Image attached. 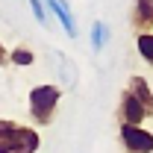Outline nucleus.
<instances>
[{"label": "nucleus", "mask_w": 153, "mask_h": 153, "mask_svg": "<svg viewBox=\"0 0 153 153\" xmlns=\"http://www.w3.org/2000/svg\"><path fill=\"white\" fill-rule=\"evenodd\" d=\"M133 27L138 33H147L153 27V0H135L133 3Z\"/></svg>", "instance_id": "6"}, {"label": "nucleus", "mask_w": 153, "mask_h": 153, "mask_svg": "<svg viewBox=\"0 0 153 153\" xmlns=\"http://www.w3.org/2000/svg\"><path fill=\"white\" fill-rule=\"evenodd\" d=\"M109 41V27L103 21H94L91 24V50H103Z\"/></svg>", "instance_id": "9"}, {"label": "nucleus", "mask_w": 153, "mask_h": 153, "mask_svg": "<svg viewBox=\"0 0 153 153\" xmlns=\"http://www.w3.org/2000/svg\"><path fill=\"white\" fill-rule=\"evenodd\" d=\"M30 6H33L36 21H38V24H44V21H47V15H44V3H41V0H30Z\"/></svg>", "instance_id": "12"}, {"label": "nucleus", "mask_w": 153, "mask_h": 153, "mask_svg": "<svg viewBox=\"0 0 153 153\" xmlns=\"http://www.w3.org/2000/svg\"><path fill=\"white\" fill-rule=\"evenodd\" d=\"M41 147V138L33 127H21L18 124V133H15V150L12 153H36Z\"/></svg>", "instance_id": "5"}, {"label": "nucleus", "mask_w": 153, "mask_h": 153, "mask_svg": "<svg viewBox=\"0 0 153 153\" xmlns=\"http://www.w3.org/2000/svg\"><path fill=\"white\" fill-rule=\"evenodd\" d=\"M121 144L127 153H153V133L144 127H133V124H121Z\"/></svg>", "instance_id": "2"}, {"label": "nucleus", "mask_w": 153, "mask_h": 153, "mask_svg": "<svg viewBox=\"0 0 153 153\" xmlns=\"http://www.w3.org/2000/svg\"><path fill=\"white\" fill-rule=\"evenodd\" d=\"M147 118L144 112V106L135 100L133 91H127L124 88V94H121V103H118V121L121 124H133V127H141V121Z\"/></svg>", "instance_id": "3"}, {"label": "nucleus", "mask_w": 153, "mask_h": 153, "mask_svg": "<svg viewBox=\"0 0 153 153\" xmlns=\"http://www.w3.org/2000/svg\"><path fill=\"white\" fill-rule=\"evenodd\" d=\"M15 133H18V124L0 118V153H12L15 150Z\"/></svg>", "instance_id": "8"}, {"label": "nucleus", "mask_w": 153, "mask_h": 153, "mask_svg": "<svg viewBox=\"0 0 153 153\" xmlns=\"http://www.w3.org/2000/svg\"><path fill=\"white\" fill-rule=\"evenodd\" d=\"M47 6H50V12L59 18V24L65 27V33L74 38V36H76V24H74V15H71L68 3H65V0H47Z\"/></svg>", "instance_id": "7"}, {"label": "nucleus", "mask_w": 153, "mask_h": 153, "mask_svg": "<svg viewBox=\"0 0 153 153\" xmlns=\"http://www.w3.org/2000/svg\"><path fill=\"white\" fill-rule=\"evenodd\" d=\"M59 97H62V88L59 85H50V82L36 85L30 91V118L36 124H41V127L50 124L53 115H56V109H59Z\"/></svg>", "instance_id": "1"}, {"label": "nucleus", "mask_w": 153, "mask_h": 153, "mask_svg": "<svg viewBox=\"0 0 153 153\" xmlns=\"http://www.w3.org/2000/svg\"><path fill=\"white\" fill-rule=\"evenodd\" d=\"M135 47H138L141 59H144L147 65H153V33H138V38H135Z\"/></svg>", "instance_id": "10"}, {"label": "nucleus", "mask_w": 153, "mask_h": 153, "mask_svg": "<svg viewBox=\"0 0 153 153\" xmlns=\"http://www.w3.org/2000/svg\"><path fill=\"white\" fill-rule=\"evenodd\" d=\"M6 62H9V50L0 44V65H6Z\"/></svg>", "instance_id": "13"}, {"label": "nucleus", "mask_w": 153, "mask_h": 153, "mask_svg": "<svg viewBox=\"0 0 153 153\" xmlns=\"http://www.w3.org/2000/svg\"><path fill=\"white\" fill-rule=\"evenodd\" d=\"M9 62H12V65H21V68H27V65L36 62V53H33L30 47H15V50H9Z\"/></svg>", "instance_id": "11"}, {"label": "nucleus", "mask_w": 153, "mask_h": 153, "mask_svg": "<svg viewBox=\"0 0 153 153\" xmlns=\"http://www.w3.org/2000/svg\"><path fill=\"white\" fill-rule=\"evenodd\" d=\"M127 91H133L135 100L144 106V112H147V118H153V91H150V85H147V79L144 76H130V82H127Z\"/></svg>", "instance_id": "4"}]
</instances>
